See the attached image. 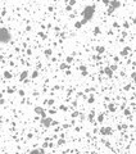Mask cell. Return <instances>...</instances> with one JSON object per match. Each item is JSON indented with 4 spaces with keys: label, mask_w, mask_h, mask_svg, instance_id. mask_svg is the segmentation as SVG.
<instances>
[{
    "label": "cell",
    "mask_w": 136,
    "mask_h": 154,
    "mask_svg": "<svg viewBox=\"0 0 136 154\" xmlns=\"http://www.w3.org/2000/svg\"><path fill=\"white\" fill-rule=\"evenodd\" d=\"M11 40V33L7 28H2V41L3 42H9Z\"/></svg>",
    "instance_id": "1"
}]
</instances>
